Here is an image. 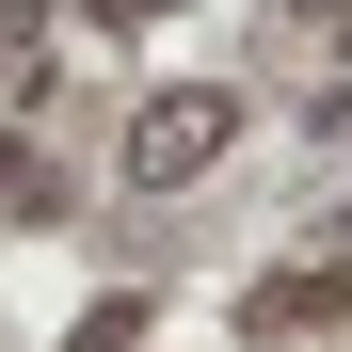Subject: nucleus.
I'll return each instance as SVG.
<instances>
[{"label":"nucleus","mask_w":352,"mask_h":352,"mask_svg":"<svg viewBox=\"0 0 352 352\" xmlns=\"http://www.w3.org/2000/svg\"><path fill=\"white\" fill-rule=\"evenodd\" d=\"M32 80H48V32H32V16H0V96H32Z\"/></svg>","instance_id":"3"},{"label":"nucleus","mask_w":352,"mask_h":352,"mask_svg":"<svg viewBox=\"0 0 352 352\" xmlns=\"http://www.w3.org/2000/svg\"><path fill=\"white\" fill-rule=\"evenodd\" d=\"M352 320V272H272L256 288V336H336Z\"/></svg>","instance_id":"2"},{"label":"nucleus","mask_w":352,"mask_h":352,"mask_svg":"<svg viewBox=\"0 0 352 352\" xmlns=\"http://www.w3.org/2000/svg\"><path fill=\"white\" fill-rule=\"evenodd\" d=\"M224 129H241V96L176 80V96H144V129H129V176H144V192H176V176H208V160H224Z\"/></svg>","instance_id":"1"}]
</instances>
